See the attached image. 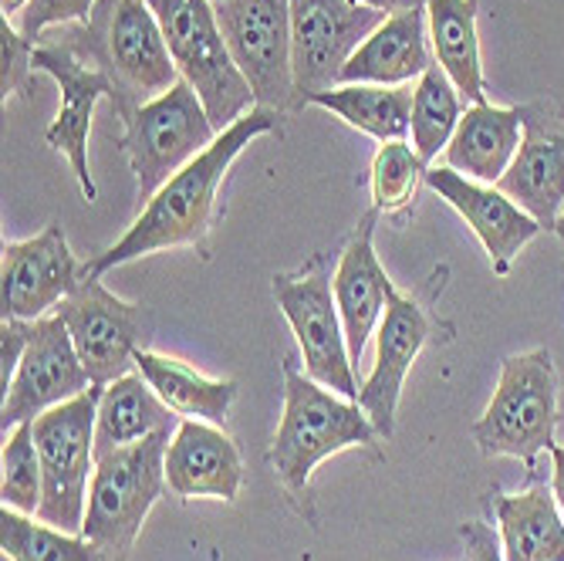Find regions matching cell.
I'll list each match as a JSON object with an SVG mask.
<instances>
[{"mask_svg": "<svg viewBox=\"0 0 564 561\" xmlns=\"http://www.w3.org/2000/svg\"><path fill=\"white\" fill-rule=\"evenodd\" d=\"M433 335V322L426 309L402 291H392L389 309L382 315V325L376 332V363L358 389V406L366 410L379 436L395 433V410H399V396L405 386V376L413 369L416 355Z\"/></svg>", "mask_w": 564, "mask_h": 561, "instance_id": "obj_16", "label": "cell"}, {"mask_svg": "<svg viewBox=\"0 0 564 561\" xmlns=\"http://www.w3.org/2000/svg\"><path fill=\"white\" fill-rule=\"evenodd\" d=\"M28 342H31V322L4 319V325H0V389L4 392L14 382V373L24 359Z\"/></svg>", "mask_w": 564, "mask_h": 561, "instance_id": "obj_34", "label": "cell"}, {"mask_svg": "<svg viewBox=\"0 0 564 561\" xmlns=\"http://www.w3.org/2000/svg\"><path fill=\"white\" fill-rule=\"evenodd\" d=\"M554 234H557V240L564 244V211H561V217H557V224H554Z\"/></svg>", "mask_w": 564, "mask_h": 561, "instance_id": "obj_39", "label": "cell"}, {"mask_svg": "<svg viewBox=\"0 0 564 561\" xmlns=\"http://www.w3.org/2000/svg\"><path fill=\"white\" fill-rule=\"evenodd\" d=\"M426 186L440 193L449 207L467 220V227L484 244L494 274H507L518 253L544 230L524 207H518L500 186L477 183L449 166H430Z\"/></svg>", "mask_w": 564, "mask_h": 561, "instance_id": "obj_17", "label": "cell"}, {"mask_svg": "<svg viewBox=\"0 0 564 561\" xmlns=\"http://www.w3.org/2000/svg\"><path fill=\"white\" fill-rule=\"evenodd\" d=\"M119 139L126 160L135 173L139 199H152L163 183H170L203 149H210L220 136L203 109L189 82H176L160 98L145 101L126 122Z\"/></svg>", "mask_w": 564, "mask_h": 561, "instance_id": "obj_8", "label": "cell"}, {"mask_svg": "<svg viewBox=\"0 0 564 561\" xmlns=\"http://www.w3.org/2000/svg\"><path fill=\"white\" fill-rule=\"evenodd\" d=\"M180 417L156 396L142 373H129L101 389L95 417V461L152 433H176Z\"/></svg>", "mask_w": 564, "mask_h": 561, "instance_id": "obj_24", "label": "cell"}, {"mask_svg": "<svg viewBox=\"0 0 564 561\" xmlns=\"http://www.w3.org/2000/svg\"><path fill=\"white\" fill-rule=\"evenodd\" d=\"M217 24L230 58L261 109H294L291 0H217Z\"/></svg>", "mask_w": 564, "mask_h": 561, "instance_id": "obj_10", "label": "cell"}, {"mask_svg": "<svg viewBox=\"0 0 564 561\" xmlns=\"http://www.w3.org/2000/svg\"><path fill=\"white\" fill-rule=\"evenodd\" d=\"M426 163L416 157L413 142H382L372 160V207L386 217H399L413 207L420 183L426 180Z\"/></svg>", "mask_w": 564, "mask_h": 561, "instance_id": "obj_30", "label": "cell"}, {"mask_svg": "<svg viewBox=\"0 0 564 561\" xmlns=\"http://www.w3.org/2000/svg\"><path fill=\"white\" fill-rule=\"evenodd\" d=\"M0 471H4V481H0V500H4V507L21 515H37L41 497H44V481H41V461H37V443H34V420L4 433Z\"/></svg>", "mask_w": 564, "mask_h": 561, "instance_id": "obj_31", "label": "cell"}, {"mask_svg": "<svg viewBox=\"0 0 564 561\" xmlns=\"http://www.w3.org/2000/svg\"><path fill=\"white\" fill-rule=\"evenodd\" d=\"M145 4L163 28L180 78L193 85L214 129L224 132L253 112L258 98L230 58L210 0H145Z\"/></svg>", "mask_w": 564, "mask_h": 561, "instance_id": "obj_6", "label": "cell"}, {"mask_svg": "<svg viewBox=\"0 0 564 561\" xmlns=\"http://www.w3.org/2000/svg\"><path fill=\"white\" fill-rule=\"evenodd\" d=\"M464 95L446 78L440 65H433L423 78H416L413 91V116H409V136H413L416 157L430 166L440 152H446L459 116H464Z\"/></svg>", "mask_w": 564, "mask_h": 561, "instance_id": "obj_28", "label": "cell"}, {"mask_svg": "<svg viewBox=\"0 0 564 561\" xmlns=\"http://www.w3.org/2000/svg\"><path fill=\"white\" fill-rule=\"evenodd\" d=\"M34 72L51 75L62 91V109L55 122L47 126L44 139L55 152H65V160L82 186V196L95 203L98 190L88 170V132H91V116H95L98 98L101 95L112 98V82L98 68L85 65L72 47L47 41V37L34 47Z\"/></svg>", "mask_w": 564, "mask_h": 561, "instance_id": "obj_15", "label": "cell"}, {"mask_svg": "<svg viewBox=\"0 0 564 561\" xmlns=\"http://www.w3.org/2000/svg\"><path fill=\"white\" fill-rule=\"evenodd\" d=\"M210 4H217V0H210Z\"/></svg>", "mask_w": 564, "mask_h": 561, "instance_id": "obj_40", "label": "cell"}, {"mask_svg": "<svg viewBox=\"0 0 564 561\" xmlns=\"http://www.w3.org/2000/svg\"><path fill=\"white\" fill-rule=\"evenodd\" d=\"M101 389L91 386L34 420V443L41 461L44 497L37 515L44 525L82 535L88 487L95 474V417Z\"/></svg>", "mask_w": 564, "mask_h": 561, "instance_id": "obj_7", "label": "cell"}, {"mask_svg": "<svg viewBox=\"0 0 564 561\" xmlns=\"http://www.w3.org/2000/svg\"><path fill=\"white\" fill-rule=\"evenodd\" d=\"M135 369L145 376V382L156 389V396L170 406L180 420H203L224 427L227 413L237 399V382L234 379H207L203 373L189 369L180 359L170 355L139 348L135 352Z\"/></svg>", "mask_w": 564, "mask_h": 561, "instance_id": "obj_26", "label": "cell"}, {"mask_svg": "<svg viewBox=\"0 0 564 561\" xmlns=\"http://www.w3.org/2000/svg\"><path fill=\"white\" fill-rule=\"evenodd\" d=\"M55 315L65 319L78 359L91 386L106 389L135 369V352L145 348L152 315L135 301L112 294L101 278H82L78 288L58 304Z\"/></svg>", "mask_w": 564, "mask_h": 561, "instance_id": "obj_11", "label": "cell"}, {"mask_svg": "<svg viewBox=\"0 0 564 561\" xmlns=\"http://www.w3.org/2000/svg\"><path fill=\"white\" fill-rule=\"evenodd\" d=\"M88 389L91 379L78 359L65 319L44 315L31 322L28 352L14 373V382L4 392V406H0V430L8 433L21 423H31Z\"/></svg>", "mask_w": 564, "mask_h": 561, "instance_id": "obj_13", "label": "cell"}, {"mask_svg": "<svg viewBox=\"0 0 564 561\" xmlns=\"http://www.w3.org/2000/svg\"><path fill=\"white\" fill-rule=\"evenodd\" d=\"M413 91L409 85H335L312 95L307 106L328 109L351 129L366 132L379 142H395L409 136L413 116Z\"/></svg>", "mask_w": 564, "mask_h": 561, "instance_id": "obj_27", "label": "cell"}, {"mask_svg": "<svg viewBox=\"0 0 564 561\" xmlns=\"http://www.w3.org/2000/svg\"><path fill=\"white\" fill-rule=\"evenodd\" d=\"M170 440L173 433H152L95 461L82 538H88L106 561H129L152 504L166 494Z\"/></svg>", "mask_w": 564, "mask_h": 561, "instance_id": "obj_4", "label": "cell"}, {"mask_svg": "<svg viewBox=\"0 0 564 561\" xmlns=\"http://www.w3.org/2000/svg\"><path fill=\"white\" fill-rule=\"evenodd\" d=\"M426 28L436 65L474 106L487 101L480 37H477V0H430Z\"/></svg>", "mask_w": 564, "mask_h": 561, "instance_id": "obj_25", "label": "cell"}, {"mask_svg": "<svg viewBox=\"0 0 564 561\" xmlns=\"http://www.w3.org/2000/svg\"><path fill=\"white\" fill-rule=\"evenodd\" d=\"M497 186L544 230H554L564 211V112L524 106L521 149Z\"/></svg>", "mask_w": 564, "mask_h": 561, "instance_id": "obj_19", "label": "cell"}, {"mask_svg": "<svg viewBox=\"0 0 564 561\" xmlns=\"http://www.w3.org/2000/svg\"><path fill=\"white\" fill-rule=\"evenodd\" d=\"M557 369L547 348L507 355L497 389L470 436L484 456H514L534 471L538 453L554 446Z\"/></svg>", "mask_w": 564, "mask_h": 561, "instance_id": "obj_5", "label": "cell"}, {"mask_svg": "<svg viewBox=\"0 0 564 561\" xmlns=\"http://www.w3.org/2000/svg\"><path fill=\"white\" fill-rule=\"evenodd\" d=\"M524 139V109L503 106H470L459 116V126L446 145V166L477 183L497 186L500 176L514 163Z\"/></svg>", "mask_w": 564, "mask_h": 561, "instance_id": "obj_22", "label": "cell"}, {"mask_svg": "<svg viewBox=\"0 0 564 561\" xmlns=\"http://www.w3.org/2000/svg\"><path fill=\"white\" fill-rule=\"evenodd\" d=\"M386 18L355 0H291L294 109L335 88L348 58Z\"/></svg>", "mask_w": 564, "mask_h": 561, "instance_id": "obj_12", "label": "cell"}, {"mask_svg": "<svg viewBox=\"0 0 564 561\" xmlns=\"http://www.w3.org/2000/svg\"><path fill=\"white\" fill-rule=\"evenodd\" d=\"M355 4L372 8V11H382V14H399V11H416V8H426L430 0H355Z\"/></svg>", "mask_w": 564, "mask_h": 561, "instance_id": "obj_37", "label": "cell"}, {"mask_svg": "<svg viewBox=\"0 0 564 561\" xmlns=\"http://www.w3.org/2000/svg\"><path fill=\"white\" fill-rule=\"evenodd\" d=\"M551 490H554V500L561 507V515H564V446H551Z\"/></svg>", "mask_w": 564, "mask_h": 561, "instance_id": "obj_36", "label": "cell"}, {"mask_svg": "<svg viewBox=\"0 0 564 561\" xmlns=\"http://www.w3.org/2000/svg\"><path fill=\"white\" fill-rule=\"evenodd\" d=\"M98 0H28V4L14 14V28L37 44L47 28H65V24H82L91 18Z\"/></svg>", "mask_w": 564, "mask_h": 561, "instance_id": "obj_32", "label": "cell"}, {"mask_svg": "<svg viewBox=\"0 0 564 561\" xmlns=\"http://www.w3.org/2000/svg\"><path fill=\"white\" fill-rule=\"evenodd\" d=\"M459 538H464V544L470 551V561H503L500 535L490 525L467 521V525H459Z\"/></svg>", "mask_w": 564, "mask_h": 561, "instance_id": "obj_35", "label": "cell"}, {"mask_svg": "<svg viewBox=\"0 0 564 561\" xmlns=\"http://www.w3.org/2000/svg\"><path fill=\"white\" fill-rule=\"evenodd\" d=\"M332 281L335 271L328 253H315L294 274H274V298L297 338L304 373L325 389L358 402V389L362 386H358V373L348 355L345 325L338 315Z\"/></svg>", "mask_w": 564, "mask_h": 561, "instance_id": "obj_9", "label": "cell"}, {"mask_svg": "<svg viewBox=\"0 0 564 561\" xmlns=\"http://www.w3.org/2000/svg\"><path fill=\"white\" fill-rule=\"evenodd\" d=\"M278 129V112L253 109L230 129H224L210 149H203L193 163H186L170 183L160 186V193L145 199L142 214L132 220V227L98 258L82 265V278H101L112 268H122L129 261L149 258L156 250L170 247H199L207 250V234L217 217V193L227 180L234 160L258 139Z\"/></svg>", "mask_w": 564, "mask_h": 561, "instance_id": "obj_1", "label": "cell"}, {"mask_svg": "<svg viewBox=\"0 0 564 561\" xmlns=\"http://www.w3.org/2000/svg\"><path fill=\"white\" fill-rule=\"evenodd\" d=\"M240 487L243 461L237 443L214 423L180 420L166 446V490L180 500H237Z\"/></svg>", "mask_w": 564, "mask_h": 561, "instance_id": "obj_20", "label": "cell"}, {"mask_svg": "<svg viewBox=\"0 0 564 561\" xmlns=\"http://www.w3.org/2000/svg\"><path fill=\"white\" fill-rule=\"evenodd\" d=\"M34 47L11 18L0 21V91H4V101L11 95H24L31 91V72H34Z\"/></svg>", "mask_w": 564, "mask_h": 561, "instance_id": "obj_33", "label": "cell"}, {"mask_svg": "<svg viewBox=\"0 0 564 561\" xmlns=\"http://www.w3.org/2000/svg\"><path fill=\"white\" fill-rule=\"evenodd\" d=\"M379 211H366L362 220H358L355 234L348 237L345 250L338 253L335 265V304L345 325V342H348V355L351 366L358 369L366 355L369 338L379 332L382 315L389 309V298L395 291L392 278L386 274V268L379 265L376 253V224H379Z\"/></svg>", "mask_w": 564, "mask_h": 561, "instance_id": "obj_18", "label": "cell"}, {"mask_svg": "<svg viewBox=\"0 0 564 561\" xmlns=\"http://www.w3.org/2000/svg\"><path fill=\"white\" fill-rule=\"evenodd\" d=\"M503 561H564V515L547 484L521 494H494Z\"/></svg>", "mask_w": 564, "mask_h": 561, "instance_id": "obj_23", "label": "cell"}, {"mask_svg": "<svg viewBox=\"0 0 564 561\" xmlns=\"http://www.w3.org/2000/svg\"><path fill=\"white\" fill-rule=\"evenodd\" d=\"M82 268L62 224H47L31 240L4 244L0 261V304L4 319L37 322L78 288Z\"/></svg>", "mask_w": 564, "mask_h": 561, "instance_id": "obj_14", "label": "cell"}, {"mask_svg": "<svg viewBox=\"0 0 564 561\" xmlns=\"http://www.w3.org/2000/svg\"><path fill=\"white\" fill-rule=\"evenodd\" d=\"M112 82V109L126 122L180 82L163 28L145 0H98L88 21L44 34Z\"/></svg>", "mask_w": 564, "mask_h": 561, "instance_id": "obj_2", "label": "cell"}, {"mask_svg": "<svg viewBox=\"0 0 564 561\" xmlns=\"http://www.w3.org/2000/svg\"><path fill=\"white\" fill-rule=\"evenodd\" d=\"M376 436L372 420L355 399L325 389L294 359L284 363V413L268 461L294 500L307 494V481L322 461L351 446H372Z\"/></svg>", "mask_w": 564, "mask_h": 561, "instance_id": "obj_3", "label": "cell"}, {"mask_svg": "<svg viewBox=\"0 0 564 561\" xmlns=\"http://www.w3.org/2000/svg\"><path fill=\"white\" fill-rule=\"evenodd\" d=\"M24 4L28 0H0V11H4V18H14Z\"/></svg>", "mask_w": 564, "mask_h": 561, "instance_id": "obj_38", "label": "cell"}, {"mask_svg": "<svg viewBox=\"0 0 564 561\" xmlns=\"http://www.w3.org/2000/svg\"><path fill=\"white\" fill-rule=\"evenodd\" d=\"M436 65L426 8L389 14L348 58L338 85H409Z\"/></svg>", "mask_w": 564, "mask_h": 561, "instance_id": "obj_21", "label": "cell"}, {"mask_svg": "<svg viewBox=\"0 0 564 561\" xmlns=\"http://www.w3.org/2000/svg\"><path fill=\"white\" fill-rule=\"evenodd\" d=\"M0 551L8 561H106L88 538L58 531L11 507L0 511Z\"/></svg>", "mask_w": 564, "mask_h": 561, "instance_id": "obj_29", "label": "cell"}]
</instances>
